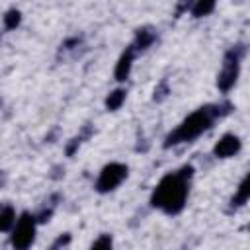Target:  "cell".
I'll list each match as a JSON object with an SVG mask.
<instances>
[{
  "instance_id": "1",
  "label": "cell",
  "mask_w": 250,
  "mask_h": 250,
  "mask_svg": "<svg viewBox=\"0 0 250 250\" xmlns=\"http://www.w3.org/2000/svg\"><path fill=\"white\" fill-rule=\"evenodd\" d=\"M191 176H193V166H184L178 172L166 174L152 191V197H150L152 207L168 215H178L186 207Z\"/></svg>"
},
{
  "instance_id": "2",
  "label": "cell",
  "mask_w": 250,
  "mask_h": 250,
  "mask_svg": "<svg viewBox=\"0 0 250 250\" xmlns=\"http://www.w3.org/2000/svg\"><path fill=\"white\" fill-rule=\"evenodd\" d=\"M230 111V104H221V105H205V107H199L195 109L191 115H188L164 141V146H172V145H178V143H189L193 139H197L201 133H205L215 117L219 115H225Z\"/></svg>"
},
{
  "instance_id": "3",
  "label": "cell",
  "mask_w": 250,
  "mask_h": 250,
  "mask_svg": "<svg viewBox=\"0 0 250 250\" xmlns=\"http://www.w3.org/2000/svg\"><path fill=\"white\" fill-rule=\"evenodd\" d=\"M244 55V47L242 45H236L232 49H229L225 53V59H223V66L217 74V88L221 92H229L234 84H236V78H238V72H240V59Z\"/></svg>"
},
{
  "instance_id": "4",
  "label": "cell",
  "mask_w": 250,
  "mask_h": 250,
  "mask_svg": "<svg viewBox=\"0 0 250 250\" xmlns=\"http://www.w3.org/2000/svg\"><path fill=\"white\" fill-rule=\"evenodd\" d=\"M35 225H37L35 215H31V213H21L20 215V219L16 221L14 230H12V238H10L14 250H27L33 244Z\"/></svg>"
},
{
  "instance_id": "5",
  "label": "cell",
  "mask_w": 250,
  "mask_h": 250,
  "mask_svg": "<svg viewBox=\"0 0 250 250\" xmlns=\"http://www.w3.org/2000/svg\"><path fill=\"white\" fill-rule=\"evenodd\" d=\"M127 172L129 168L121 162H109L102 168L98 180H96V189L100 193H107V191H113L125 178H127Z\"/></svg>"
},
{
  "instance_id": "6",
  "label": "cell",
  "mask_w": 250,
  "mask_h": 250,
  "mask_svg": "<svg viewBox=\"0 0 250 250\" xmlns=\"http://www.w3.org/2000/svg\"><path fill=\"white\" fill-rule=\"evenodd\" d=\"M240 146H242L240 139H238L236 135H232V133H227V135H223V137L217 141V145L213 146V154H215L217 158H229V156H234V154L240 150Z\"/></svg>"
},
{
  "instance_id": "7",
  "label": "cell",
  "mask_w": 250,
  "mask_h": 250,
  "mask_svg": "<svg viewBox=\"0 0 250 250\" xmlns=\"http://www.w3.org/2000/svg\"><path fill=\"white\" fill-rule=\"evenodd\" d=\"M133 61H135V49H133V45H129V47L121 53V57H119V61H117V64H115V70H113L115 80L123 82V80H127V78H129V74H131V66H133Z\"/></svg>"
},
{
  "instance_id": "8",
  "label": "cell",
  "mask_w": 250,
  "mask_h": 250,
  "mask_svg": "<svg viewBox=\"0 0 250 250\" xmlns=\"http://www.w3.org/2000/svg\"><path fill=\"white\" fill-rule=\"evenodd\" d=\"M154 39H156V33L150 27H141V29H137L133 49L135 51H145V49H148L154 43Z\"/></svg>"
},
{
  "instance_id": "9",
  "label": "cell",
  "mask_w": 250,
  "mask_h": 250,
  "mask_svg": "<svg viewBox=\"0 0 250 250\" xmlns=\"http://www.w3.org/2000/svg\"><path fill=\"white\" fill-rule=\"evenodd\" d=\"M16 225V211L12 205H4L0 207V232H6L10 229H14Z\"/></svg>"
},
{
  "instance_id": "10",
  "label": "cell",
  "mask_w": 250,
  "mask_h": 250,
  "mask_svg": "<svg viewBox=\"0 0 250 250\" xmlns=\"http://www.w3.org/2000/svg\"><path fill=\"white\" fill-rule=\"evenodd\" d=\"M248 197H250V180H248V176L240 182V186H238V189H236V193L232 195V207H242L246 201H248Z\"/></svg>"
},
{
  "instance_id": "11",
  "label": "cell",
  "mask_w": 250,
  "mask_h": 250,
  "mask_svg": "<svg viewBox=\"0 0 250 250\" xmlns=\"http://www.w3.org/2000/svg\"><path fill=\"white\" fill-rule=\"evenodd\" d=\"M125 98H127V90L117 88V90H113V92L105 98V107H107L109 111H115V109L121 107V104L125 102Z\"/></svg>"
},
{
  "instance_id": "12",
  "label": "cell",
  "mask_w": 250,
  "mask_h": 250,
  "mask_svg": "<svg viewBox=\"0 0 250 250\" xmlns=\"http://www.w3.org/2000/svg\"><path fill=\"white\" fill-rule=\"evenodd\" d=\"M213 10H215V2H213V0H199V2L193 4L191 16H193V18H201V16L211 14Z\"/></svg>"
},
{
  "instance_id": "13",
  "label": "cell",
  "mask_w": 250,
  "mask_h": 250,
  "mask_svg": "<svg viewBox=\"0 0 250 250\" xmlns=\"http://www.w3.org/2000/svg\"><path fill=\"white\" fill-rule=\"evenodd\" d=\"M20 21H21L20 10L12 8V10H8V12L4 14V25H6V29H16V27L20 25Z\"/></svg>"
},
{
  "instance_id": "14",
  "label": "cell",
  "mask_w": 250,
  "mask_h": 250,
  "mask_svg": "<svg viewBox=\"0 0 250 250\" xmlns=\"http://www.w3.org/2000/svg\"><path fill=\"white\" fill-rule=\"evenodd\" d=\"M113 242H111V236L109 234H102L94 240V244L90 246V250H111Z\"/></svg>"
},
{
  "instance_id": "15",
  "label": "cell",
  "mask_w": 250,
  "mask_h": 250,
  "mask_svg": "<svg viewBox=\"0 0 250 250\" xmlns=\"http://www.w3.org/2000/svg\"><path fill=\"white\" fill-rule=\"evenodd\" d=\"M68 242H70V234H68V232L59 234V236H57V240H55V242L49 246V250H62V248H64Z\"/></svg>"
},
{
  "instance_id": "16",
  "label": "cell",
  "mask_w": 250,
  "mask_h": 250,
  "mask_svg": "<svg viewBox=\"0 0 250 250\" xmlns=\"http://www.w3.org/2000/svg\"><path fill=\"white\" fill-rule=\"evenodd\" d=\"M166 96H168V84H166V80H162V82L154 88V100L160 102V100H164Z\"/></svg>"
}]
</instances>
